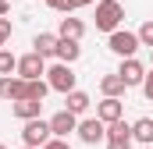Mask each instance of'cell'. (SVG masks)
<instances>
[{
  "label": "cell",
  "mask_w": 153,
  "mask_h": 149,
  "mask_svg": "<svg viewBox=\"0 0 153 149\" xmlns=\"http://www.w3.org/2000/svg\"><path fill=\"white\" fill-rule=\"evenodd\" d=\"M139 43H143V46H150V50H153V18H150V21H143V25H139Z\"/></svg>",
  "instance_id": "21"
},
{
  "label": "cell",
  "mask_w": 153,
  "mask_h": 149,
  "mask_svg": "<svg viewBox=\"0 0 153 149\" xmlns=\"http://www.w3.org/2000/svg\"><path fill=\"white\" fill-rule=\"evenodd\" d=\"M89 4H96V0H68V11H64V14H71V11H82V7H89Z\"/></svg>",
  "instance_id": "26"
},
{
  "label": "cell",
  "mask_w": 153,
  "mask_h": 149,
  "mask_svg": "<svg viewBox=\"0 0 153 149\" xmlns=\"http://www.w3.org/2000/svg\"><path fill=\"white\" fill-rule=\"evenodd\" d=\"M57 43H61L57 32H39V36L32 39V50L43 53V57H57Z\"/></svg>",
  "instance_id": "12"
},
{
  "label": "cell",
  "mask_w": 153,
  "mask_h": 149,
  "mask_svg": "<svg viewBox=\"0 0 153 149\" xmlns=\"http://www.w3.org/2000/svg\"><path fill=\"white\" fill-rule=\"evenodd\" d=\"M78 57H82V46H78V39H64L57 43V60H64V64H75Z\"/></svg>",
  "instance_id": "13"
},
{
  "label": "cell",
  "mask_w": 153,
  "mask_h": 149,
  "mask_svg": "<svg viewBox=\"0 0 153 149\" xmlns=\"http://www.w3.org/2000/svg\"><path fill=\"white\" fill-rule=\"evenodd\" d=\"M150 60H153V50H150Z\"/></svg>",
  "instance_id": "31"
},
{
  "label": "cell",
  "mask_w": 153,
  "mask_h": 149,
  "mask_svg": "<svg viewBox=\"0 0 153 149\" xmlns=\"http://www.w3.org/2000/svg\"><path fill=\"white\" fill-rule=\"evenodd\" d=\"M25 96H29V78H22V74H0V100L18 103Z\"/></svg>",
  "instance_id": "5"
},
{
  "label": "cell",
  "mask_w": 153,
  "mask_h": 149,
  "mask_svg": "<svg viewBox=\"0 0 153 149\" xmlns=\"http://www.w3.org/2000/svg\"><path fill=\"white\" fill-rule=\"evenodd\" d=\"M22 149H39V146H25V142H22Z\"/></svg>",
  "instance_id": "29"
},
{
  "label": "cell",
  "mask_w": 153,
  "mask_h": 149,
  "mask_svg": "<svg viewBox=\"0 0 153 149\" xmlns=\"http://www.w3.org/2000/svg\"><path fill=\"white\" fill-rule=\"evenodd\" d=\"M96 117L103 121V124H111L117 117H125V100L121 96H103L100 103H96Z\"/></svg>",
  "instance_id": "9"
},
{
  "label": "cell",
  "mask_w": 153,
  "mask_h": 149,
  "mask_svg": "<svg viewBox=\"0 0 153 149\" xmlns=\"http://www.w3.org/2000/svg\"><path fill=\"white\" fill-rule=\"evenodd\" d=\"M11 32H14V29H11V18H0V50L7 46V39H11Z\"/></svg>",
  "instance_id": "22"
},
{
  "label": "cell",
  "mask_w": 153,
  "mask_h": 149,
  "mask_svg": "<svg viewBox=\"0 0 153 149\" xmlns=\"http://www.w3.org/2000/svg\"><path fill=\"white\" fill-rule=\"evenodd\" d=\"M107 46H111V53H117V57H135V50H139L143 43H139V32L114 29V32L107 36Z\"/></svg>",
  "instance_id": "2"
},
{
  "label": "cell",
  "mask_w": 153,
  "mask_h": 149,
  "mask_svg": "<svg viewBox=\"0 0 153 149\" xmlns=\"http://www.w3.org/2000/svg\"><path fill=\"white\" fill-rule=\"evenodd\" d=\"M75 135L85 142V146H96V142H107V124L100 121V117H85V121H78Z\"/></svg>",
  "instance_id": "6"
},
{
  "label": "cell",
  "mask_w": 153,
  "mask_h": 149,
  "mask_svg": "<svg viewBox=\"0 0 153 149\" xmlns=\"http://www.w3.org/2000/svg\"><path fill=\"white\" fill-rule=\"evenodd\" d=\"M43 149H71V146H68V139H57V135H50V142H46Z\"/></svg>",
  "instance_id": "24"
},
{
  "label": "cell",
  "mask_w": 153,
  "mask_h": 149,
  "mask_svg": "<svg viewBox=\"0 0 153 149\" xmlns=\"http://www.w3.org/2000/svg\"><path fill=\"white\" fill-rule=\"evenodd\" d=\"M46 82H50V89L53 92H71L75 89V71H71V64H64V60H57V64H50L46 68Z\"/></svg>",
  "instance_id": "3"
},
{
  "label": "cell",
  "mask_w": 153,
  "mask_h": 149,
  "mask_svg": "<svg viewBox=\"0 0 153 149\" xmlns=\"http://www.w3.org/2000/svg\"><path fill=\"white\" fill-rule=\"evenodd\" d=\"M7 11H11V0H0V18H4Z\"/></svg>",
  "instance_id": "28"
},
{
  "label": "cell",
  "mask_w": 153,
  "mask_h": 149,
  "mask_svg": "<svg viewBox=\"0 0 153 149\" xmlns=\"http://www.w3.org/2000/svg\"><path fill=\"white\" fill-rule=\"evenodd\" d=\"M100 92H103V96H125L128 85H125V78L114 71V74H103V78H100Z\"/></svg>",
  "instance_id": "14"
},
{
  "label": "cell",
  "mask_w": 153,
  "mask_h": 149,
  "mask_svg": "<svg viewBox=\"0 0 153 149\" xmlns=\"http://www.w3.org/2000/svg\"><path fill=\"white\" fill-rule=\"evenodd\" d=\"M18 71V57L11 50H0V74H14Z\"/></svg>",
  "instance_id": "19"
},
{
  "label": "cell",
  "mask_w": 153,
  "mask_h": 149,
  "mask_svg": "<svg viewBox=\"0 0 153 149\" xmlns=\"http://www.w3.org/2000/svg\"><path fill=\"white\" fill-rule=\"evenodd\" d=\"M117 74L125 78V85H128V89H132V85H143V78H146V64H143V60H135V57H121Z\"/></svg>",
  "instance_id": "8"
},
{
  "label": "cell",
  "mask_w": 153,
  "mask_h": 149,
  "mask_svg": "<svg viewBox=\"0 0 153 149\" xmlns=\"http://www.w3.org/2000/svg\"><path fill=\"white\" fill-rule=\"evenodd\" d=\"M46 92H50V82L46 78H32L29 82V96L32 100H46Z\"/></svg>",
  "instance_id": "20"
},
{
  "label": "cell",
  "mask_w": 153,
  "mask_h": 149,
  "mask_svg": "<svg viewBox=\"0 0 153 149\" xmlns=\"http://www.w3.org/2000/svg\"><path fill=\"white\" fill-rule=\"evenodd\" d=\"M75 128H78V114H71V110H57L50 117V131H53L57 139H68Z\"/></svg>",
  "instance_id": "10"
},
{
  "label": "cell",
  "mask_w": 153,
  "mask_h": 149,
  "mask_svg": "<svg viewBox=\"0 0 153 149\" xmlns=\"http://www.w3.org/2000/svg\"><path fill=\"white\" fill-rule=\"evenodd\" d=\"M143 96H146V100L153 103V68L146 71V78H143Z\"/></svg>",
  "instance_id": "23"
},
{
  "label": "cell",
  "mask_w": 153,
  "mask_h": 149,
  "mask_svg": "<svg viewBox=\"0 0 153 149\" xmlns=\"http://www.w3.org/2000/svg\"><path fill=\"white\" fill-rule=\"evenodd\" d=\"M18 74L29 78V82H32V78H43V74H46V57L36 53V50L25 53V57H18Z\"/></svg>",
  "instance_id": "7"
},
{
  "label": "cell",
  "mask_w": 153,
  "mask_h": 149,
  "mask_svg": "<svg viewBox=\"0 0 153 149\" xmlns=\"http://www.w3.org/2000/svg\"><path fill=\"white\" fill-rule=\"evenodd\" d=\"M107 149H132V139H107Z\"/></svg>",
  "instance_id": "25"
},
{
  "label": "cell",
  "mask_w": 153,
  "mask_h": 149,
  "mask_svg": "<svg viewBox=\"0 0 153 149\" xmlns=\"http://www.w3.org/2000/svg\"><path fill=\"white\" fill-rule=\"evenodd\" d=\"M57 36H64V39H82L85 36V25H82V18H61V29H57Z\"/></svg>",
  "instance_id": "17"
},
{
  "label": "cell",
  "mask_w": 153,
  "mask_h": 149,
  "mask_svg": "<svg viewBox=\"0 0 153 149\" xmlns=\"http://www.w3.org/2000/svg\"><path fill=\"white\" fill-rule=\"evenodd\" d=\"M22 124H25V128H22V142H25V146H46V142H50V135H53V131H50V121H43V117H32V121H22Z\"/></svg>",
  "instance_id": "4"
},
{
  "label": "cell",
  "mask_w": 153,
  "mask_h": 149,
  "mask_svg": "<svg viewBox=\"0 0 153 149\" xmlns=\"http://www.w3.org/2000/svg\"><path fill=\"white\" fill-rule=\"evenodd\" d=\"M11 114L18 117V121H32L43 114V100H32V96H25V100H18V103H11Z\"/></svg>",
  "instance_id": "11"
},
{
  "label": "cell",
  "mask_w": 153,
  "mask_h": 149,
  "mask_svg": "<svg viewBox=\"0 0 153 149\" xmlns=\"http://www.w3.org/2000/svg\"><path fill=\"white\" fill-rule=\"evenodd\" d=\"M50 11H68V0H46Z\"/></svg>",
  "instance_id": "27"
},
{
  "label": "cell",
  "mask_w": 153,
  "mask_h": 149,
  "mask_svg": "<svg viewBox=\"0 0 153 149\" xmlns=\"http://www.w3.org/2000/svg\"><path fill=\"white\" fill-rule=\"evenodd\" d=\"M107 139H132V124L125 121V117H117L107 124Z\"/></svg>",
  "instance_id": "18"
},
{
  "label": "cell",
  "mask_w": 153,
  "mask_h": 149,
  "mask_svg": "<svg viewBox=\"0 0 153 149\" xmlns=\"http://www.w3.org/2000/svg\"><path fill=\"white\" fill-rule=\"evenodd\" d=\"M89 96L82 92V89H71V92H64V110H71V114H85L89 110Z\"/></svg>",
  "instance_id": "15"
},
{
  "label": "cell",
  "mask_w": 153,
  "mask_h": 149,
  "mask_svg": "<svg viewBox=\"0 0 153 149\" xmlns=\"http://www.w3.org/2000/svg\"><path fill=\"white\" fill-rule=\"evenodd\" d=\"M0 149H7V146H4V142H0Z\"/></svg>",
  "instance_id": "30"
},
{
  "label": "cell",
  "mask_w": 153,
  "mask_h": 149,
  "mask_svg": "<svg viewBox=\"0 0 153 149\" xmlns=\"http://www.w3.org/2000/svg\"><path fill=\"white\" fill-rule=\"evenodd\" d=\"M132 139L143 142V146H153V117H139L132 124Z\"/></svg>",
  "instance_id": "16"
},
{
  "label": "cell",
  "mask_w": 153,
  "mask_h": 149,
  "mask_svg": "<svg viewBox=\"0 0 153 149\" xmlns=\"http://www.w3.org/2000/svg\"><path fill=\"white\" fill-rule=\"evenodd\" d=\"M121 18H125V7L117 4V0H96V29L100 32H114L121 29Z\"/></svg>",
  "instance_id": "1"
}]
</instances>
